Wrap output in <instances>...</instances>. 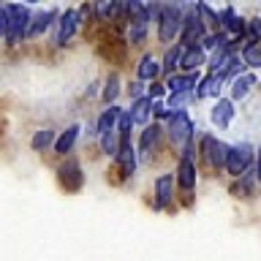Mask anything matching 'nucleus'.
<instances>
[{
  "instance_id": "nucleus-1",
  "label": "nucleus",
  "mask_w": 261,
  "mask_h": 261,
  "mask_svg": "<svg viewBox=\"0 0 261 261\" xmlns=\"http://www.w3.org/2000/svg\"><path fill=\"white\" fill-rule=\"evenodd\" d=\"M6 14H8L6 44L8 46H16L22 38H28V30H30V22H33V11H30L28 6L11 3V6H6Z\"/></svg>"
},
{
  "instance_id": "nucleus-2",
  "label": "nucleus",
  "mask_w": 261,
  "mask_h": 261,
  "mask_svg": "<svg viewBox=\"0 0 261 261\" xmlns=\"http://www.w3.org/2000/svg\"><path fill=\"white\" fill-rule=\"evenodd\" d=\"M185 8L179 6H161L158 14V41L161 44H174V38L182 36Z\"/></svg>"
},
{
  "instance_id": "nucleus-3",
  "label": "nucleus",
  "mask_w": 261,
  "mask_h": 261,
  "mask_svg": "<svg viewBox=\"0 0 261 261\" xmlns=\"http://www.w3.org/2000/svg\"><path fill=\"white\" fill-rule=\"evenodd\" d=\"M204 38H207V24H204L199 8L188 6L185 8V19H182V36H179V44H182L185 49H191V46H199Z\"/></svg>"
},
{
  "instance_id": "nucleus-4",
  "label": "nucleus",
  "mask_w": 261,
  "mask_h": 261,
  "mask_svg": "<svg viewBox=\"0 0 261 261\" xmlns=\"http://www.w3.org/2000/svg\"><path fill=\"white\" fill-rule=\"evenodd\" d=\"M253 161H256V150H253L250 142H240L228 150V161H226V171L234 179H240L245 171L253 169Z\"/></svg>"
},
{
  "instance_id": "nucleus-5",
  "label": "nucleus",
  "mask_w": 261,
  "mask_h": 261,
  "mask_svg": "<svg viewBox=\"0 0 261 261\" xmlns=\"http://www.w3.org/2000/svg\"><path fill=\"white\" fill-rule=\"evenodd\" d=\"M166 134L171 139V144L174 147H185L188 144H193V134H196V128H193V120L188 117V112H174L169 117V125H166Z\"/></svg>"
},
{
  "instance_id": "nucleus-6",
  "label": "nucleus",
  "mask_w": 261,
  "mask_h": 261,
  "mask_svg": "<svg viewBox=\"0 0 261 261\" xmlns=\"http://www.w3.org/2000/svg\"><path fill=\"white\" fill-rule=\"evenodd\" d=\"M228 150H231V147H228L226 142H220L218 136H212V134H204V136H201L199 152H201V158L207 161L212 169H226Z\"/></svg>"
},
{
  "instance_id": "nucleus-7",
  "label": "nucleus",
  "mask_w": 261,
  "mask_h": 261,
  "mask_svg": "<svg viewBox=\"0 0 261 261\" xmlns=\"http://www.w3.org/2000/svg\"><path fill=\"white\" fill-rule=\"evenodd\" d=\"M57 182H60V188L65 193H76L82 191V185H85V171H82L79 161L68 158L63 163L60 169H57Z\"/></svg>"
},
{
  "instance_id": "nucleus-8",
  "label": "nucleus",
  "mask_w": 261,
  "mask_h": 261,
  "mask_svg": "<svg viewBox=\"0 0 261 261\" xmlns=\"http://www.w3.org/2000/svg\"><path fill=\"white\" fill-rule=\"evenodd\" d=\"M79 24H82L79 8H65V11L57 16V36H55V44H57V46H65V44L73 38V33L79 30Z\"/></svg>"
},
{
  "instance_id": "nucleus-9",
  "label": "nucleus",
  "mask_w": 261,
  "mask_h": 261,
  "mask_svg": "<svg viewBox=\"0 0 261 261\" xmlns=\"http://www.w3.org/2000/svg\"><path fill=\"white\" fill-rule=\"evenodd\" d=\"M177 185L185 196L193 193V188H196V163H193L191 155H182L179 163H177Z\"/></svg>"
},
{
  "instance_id": "nucleus-10",
  "label": "nucleus",
  "mask_w": 261,
  "mask_h": 261,
  "mask_svg": "<svg viewBox=\"0 0 261 261\" xmlns=\"http://www.w3.org/2000/svg\"><path fill=\"white\" fill-rule=\"evenodd\" d=\"M174 199V174H158L155 179V210H166Z\"/></svg>"
},
{
  "instance_id": "nucleus-11",
  "label": "nucleus",
  "mask_w": 261,
  "mask_h": 261,
  "mask_svg": "<svg viewBox=\"0 0 261 261\" xmlns=\"http://www.w3.org/2000/svg\"><path fill=\"white\" fill-rule=\"evenodd\" d=\"M218 28L220 33H234V36H245V22H242V16L234 11L231 6H226V8H220L218 11Z\"/></svg>"
},
{
  "instance_id": "nucleus-12",
  "label": "nucleus",
  "mask_w": 261,
  "mask_h": 261,
  "mask_svg": "<svg viewBox=\"0 0 261 261\" xmlns=\"http://www.w3.org/2000/svg\"><path fill=\"white\" fill-rule=\"evenodd\" d=\"M161 134H163V128L158 122L144 125L142 139H139V155H142V158H152V152L158 150V144H161Z\"/></svg>"
},
{
  "instance_id": "nucleus-13",
  "label": "nucleus",
  "mask_w": 261,
  "mask_h": 261,
  "mask_svg": "<svg viewBox=\"0 0 261 261\" xmlns=\"http://www.w3.org/2000/svg\"><path fill=\"white\" fill-rule=\"evenodd\" d=\"M234 114H237V109H234L231 98H218L215 106H212V112H210V120L215 122L218 128H228L234 120Z\"/></svg>"
},
{
  "instance_id": "nucleus-14",
  "label": "nucleus",
  "mask_w": 261,
  "mask_h": 261,
  "mask_svg": "<svg viewBox=\"0 0 261 261\" xmlns=\"http://www.w3.org/2000/svg\"><path fill=\"white\" fill-rule=\"evenodd\" d=\"M201 76L199 73H174L166 79V90L169 93H196Z\"/></svg>"
},
{
  "instance_id": "nucleus-15",
  "label": "nucleus",
  "mask_w": 261,
  "mask_h": 261,
  "mask_svg": "<svg viewBox=\"0 0 261 261\" xmlns=\"http://www.w3.org/2000/svg\"><path fill=\"white\" fill-rule=\"evenodd\" d=\"M207 60H210V57H207V49H204V46L199 44V46L185 49L179 68H182V73H199V68H201V65L207 63Z\"/></svg>"
},
{
  "instance_id": "nucleus-16",
  "label": "nucleus",
  "mask_w": 261,
  "mask_h": 261,
  "mask_svg": "<svg viewBox=\"0 0 261 261\" xmlns=\"http://www.w3.org/2000/svg\"><path fill=\"white\" fill-rule=\"evenodd\" d=\"M120 114H122V109H120L117 103L109 106V109H103L101 114H98V120H95V134H98V136H103V134H109V130H117Z\"/></svg>"
},
{
  "instance_id": "nucleus-17",
  "label": "nucleus",
  "mask_w": 261,
  "mask_h": 261,
  "mask_svg": "<svg viewBox=\"0 0 261 261\" xmlns=\"http://www.w3.org/2000/svg\"><path fill=\"white\" fill-rule=\"evenodd\" d=\"M136 76H139V82H155L161 76V60L152 57V55H144L142 60H139Z\"/></svg>"
},
{
  "instance_id": "nucleus-18",
  "label": "nucleus",
  "mask_w": 261,
  "mask_h": 261,
  "mask_svg": "<svg viewBox=\"0 0 261 261\" xmlns=\"http://www.w3.org/2000/svg\"><path fill=\"white\" fill-rule=\"evenodd\" d=\"M79 134H82V125H68L60 136H57V142H55L52 150H55L57 155H68V152L73 150V144H76Z\"/></svg>"
},
{
  "instance_id": "nucleus-19",
  "label": "nucleus",
  "mask_w": 261,
  "mask_h": 261,
  "mask_svg": "<svg viewBox=\"0 0 261 261\" xmlns=\"http://www.w3.org/2000/svg\"><path fill=\"white\" fill-rule=\"evenodd\" d=\"M182 55H185V46H182V44L169 46L166 55H163V60H161V73H166V76H174V68H179V63H182Z\"/></svg>"
},
{
  "instance_id": "nucleus-20",
  "label": "nucleus",
  "mask_w": 261,
  "mask_h": 261,
  "mask_svg": "<svg viewBox=\"0 0 261 261\" xmlns=\"http://www.w3.org/2000/svg\"><path fill=\"white\" fill-rule=\"evenodd\" d=\"M60 14L57 8H44V11H38L36 16H33V22H30V30H28V38H36V36H41L49 24H52V19Z\"/></svg>"
},
{
  "instance_id": "nucleus-21",
  "label": "nucleus",
  "mask_w": 261,
  "mask_h": 261,
  "mask_svg": "<svg viewBox=\"0 0 261 261\" xmlns=\"http://www.w3.org/2000/svg\"><path fill=\"white\" fill-rule=\"evenodd\" d=\"M130 117H134V125H150V114H152V98H139V101L130 103Z\"/></svg>"
},
{
  "instance_id": "nucleus-22",
  "label": "nucleus",
  "mask_w": 261,
  "mask_h": 261,
  "mask_svg": "<svg viewBox=\"0 0 261 261\" xmlns=\"http://www.w3.org/2000/svg\"><path fill=\"white\" fill-rule=\"evenodd\" d=\"M220 85H223V79L215 76V73H207V76L199 82V87H196V101H201V98H218Z\"/></svg>"
},
{
  "instance_id": "nucleus-23",
  "label": "nucleus",
  "mask_w": 261,
  "mask_h": 261,
  "mask_svg": "<svg viewBox=\"0 0 261 261\" xmlns=\"http://www.w3.org/2000/svg\"><path fill=\"white\" fill-rule=\"evenodd\" d=\"M258 82V76L256 73H250V71H245L242 76H237L234 82H231V101H242L245 95L250 93V87Z\"/></svg>"
},
{
  "instance_id": "nucleus-24",
  "label": "nucleus",
  "mask_w": 261,
  "mask_h": 261,
  "mask_svg": "<svg viewBox=\"0 0 261 261\" xmlns=\"http://www.w3.org/2000/svg\"><path fill=\"white\" fill-rule=\"evenodd\" d=\"M57 136H55V128H38L30 139V150L33 152H46L49 147H55Z\"/></svg>"
},
{
  "instance_id": "nucleus-25",
  "label": "nucleus",
  "mask_w": 261,
  "mask_h": 261,
  "mask_svg": "<svg viewBox=\"0 0 261 261\" xmlns=\"http://www.w3.org/2000/svg\"><path fill=\"white\" fill-rule=\"evenodd\" d=\"M240 57L248 68H261V44H245Z\"/></svg>"
},
{
  "instance_id": "nucleus-26",
  "label": "nucleus",
  "mask_w": 261,
  "mask_h": 261,
  "mask_svg": "<svg viewBox=\"0 0 261 261\" xmlns=\"http://www.w3.org/2000/svg\"><path fill=\"white\" fill-rule=\"evenodd\" d=\"M98 139H101V150L109 155V158H117L120 155V134L117 130H109V134H103Z\"/></svg>"
},
{
  "instance_id": "nucleus-27",
  "label": "nucleus",
  "mask_w": 261,
  "mask_h": 261,
  "mask_svg": "<svg viewBox=\"0 0 261 261\" xmlns=\"http://www.w3.org/2000/svg\"><path fill=\"white\" fill-rule=\"evenodd\" d=\"M120 95V76L117 73H109V76H106V85H103V93H101V98L109 106H114V98Z\"/></svg>"
},
{
  "instance_id": "nucleus-28",
  "label": "nucleus",
  "mask_w": 261,
  "mask_h": 261,
  "mask_svg": "<svg viewBox=\"0 0 261 261\" xmlns=\"http://www.w3.org/2000/svg\"><path fill=\"white\" fill-rule=\"evenodd\" d=\"M128 95L134 98V101H139V98H144V85H142V82H130V90H128Z\"/></svg>"
},
{
  "instance_id": "nucleus-29",
  "label": "nucleus",
  "mask_w": 261,
  "mask_h": 261,
  "mask_svg": "<svg viewBox=\"0 0 261 261\" xmlns=\"http://www.w3.org/2000/svg\"><path fill=\"white\" fill-rule=\"evenodd\" d=\"M166 93V85H161V82H152V87L147 90V98H161Z\"/></svg>"
},
{
  "instance_id": "nucleus-30",
  "label": "nucleus",
  "mask_w": 261,
  "mask_h": 261,
  "mask_svg": "<svg viewBox=\"0 0 261 261\" xmlns=\"http://www.w3.org/2000/svg\"><path fill=\"white\" fill-rule=\"evenodd\" d=\"M8 33V14H6V6H0V38H6Z\"/></svg>"
},
{
  "instance_id": "nucleus-31",
  "label": "nucleus",
  "mask_w": 261,
  "mask_h": 261,
  "mask_svg": "<svg viewBox=\"0 0 261 261\" xmlns=\"http://www.w3.org/2000/svg\"><path fill=\"white\" fill-rule=\"evenodd\" d=\"M256 179L261 182V150H258V155H256Z\"/></svg>"
}]
</instances>
